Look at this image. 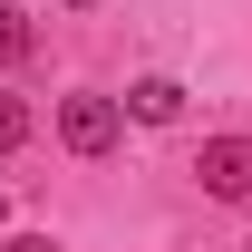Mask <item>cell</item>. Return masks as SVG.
<instances>
[{
	"instance_id": "1",
	"label": "cell",
	"mask_w": 252,
	"mask_h": 252,
	"mask_svg": "<svg viewBox=\"0 0 252 252\" xmlns=\"http://www.w3.org/2000/svg\"><path fill=\"white\" fill-rule=\"evenodd\" d=\"M117 136H126V107H117V97H97V88L59 97V146H68V156H117Z\"/></svg>"
},
{
	"instance_id": "2",
	"label": "cell",
	"mask_w": 252,
	"mask_h": 252,
	"mask_svg": "<svg viewBox=\"0 0 252 252\" xmlns=\"http://www.w3.org/2000/svg\"><path fill=\"white\" fill-rule=\"evenodd\" d=\"M194 185L214 194V204H252V136H204Z\"/></svg>"
},
{
	"instance_id": "3",
	"label": "cell",
	"mask_w": 252,
	"mask_h": 252,
	"mask_svg": "<svg viewBox=\"0 0 252 252\" xmlns=\"http://www.w3.org/2000/svg\"><path fill=\"white\" fill-rule=\"evenodd\" d=\"M117 107H126L136 126H175V117H185V88H175V78H136Z\"/></svg>"
},
{
	"instance_id": "4",
	"label": "cell",
	"mask_w": 252,
	"mask_h": 252,
	"mask_svg": "<svg viewBox=\"0 0 252 252\" xmlns=\"http://www.w3.org/2000/svg\"><path fill=\"white\" fill-rule=\"evenodd\" d=\"M30 59H39V20L20 10V0H0V78H10V68H30Z\"/></svg>"
},
{
	"instance_id": "5",
	"label": "cell",
	"mask_w": 252,
	"mask_h": 252,
	"mask_svg": "<svg viewBox=\"0 0 252 252\" xmlns=\"http://www.w3.org/2000/svg\"><path fill=\"white\" fill-rule=\"evenodd\" d=\"M10 146H30V107H20V97H0V156H10Z\"/></svg>"
},
{
	"instance_id": "6",
	"label": "cell",
	"mask_w": 252,
	"mask_h": 252,
	"mask_svg": "<svg viewBox=\"0 0 252 252\" xmlns=\"http://www.w3.org/2000/svg\"><path fill=\"white\" fill-rule=\"evenodd\" d=\"M0 252H59V243H49V233H10Z\"/></svg>"
},
{
	"instance_id": "7",
	"label": "cell",
	"mask_w": 252,
	"mask_h": 252,
	"mask_svg": "<svg viewBox=\"0 0 252 252\" xmlns=\"http://www.w3.org/2000/svg\"><path fill=\"white\" fill-rule=\"evenodd\" d=\"M78 10H97V0H78Z\"/></svg>"
},
{
	"instance_id": "8",
	"label": "cell",
	"mask_w": 252,
	"mask_h": 252,
	"mask_svg": "<svg viewBox=\"0 0 252 252\" xmlns=\"http://www.w3.org/2000/svg\"><path fill=\"white\" fill-rule=\"evenodd\" d=\"M0 214H10V204H0Z\"/></svg>"
}]
</instances>
